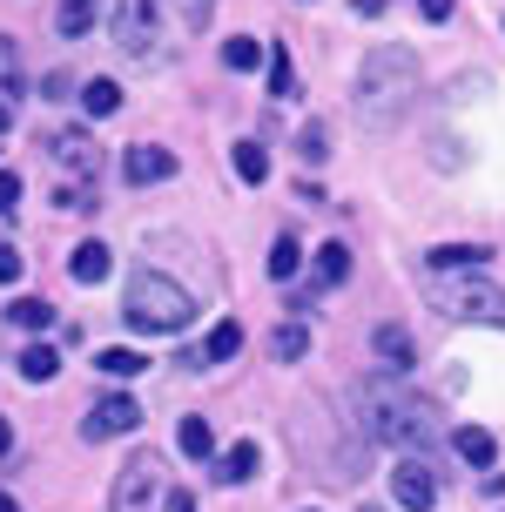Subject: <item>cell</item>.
Wrapping results in <instances>:
<instances>
[{"label":"cell","mask_w":505,"mask_h":512,"mask_svg":"<svg viewBox=\"0 0 505 512\" xmlns=\"http://www.w3.org/2000/svg\"><path fill=\"white\" fill-rule=\"evenodd\" d=\"M169 512H196V499L189 492H169Z\"/></svg>","instance_id":"cell-37"},{"label":"cell","mask_w":505,"mask_h":512,"mask_svg":"<svg viewBox=\"0 0 505 512\" xmlns=\"http://www.w3.org/2000/svg\"><path fill=\"white\" fill-rule=\"evenodd\" d=\"M256 465H263V452H256L250 438H236L223 452V465H216V479H223V486H243V479H256Z\"/></svg>","instance_id":"cell-13"},{"label":"cell","mask_w":505,"mask_h":512,"mask_svg":"<svg viewBox=\"0 0 505 512\" xmlns=\"http://www.w3.org/2000/svg\"><path fill=\"white\" fill-rule=\"evenodd\" d=\"M115 48L128 61H155L162 54V0H122L115 7Z\"/></svg>","instance_id":"cell-6"},{"label":"cell","mask_w":505,"mask_h":512,"mask_svg":"<svg viewBox=\"0 0 505 512\" xmlns=\"http://www.w3.org/2000/svg\"><path fill=\"white\" fill-rule=\"evenodd\" d=\"M54 27H61L68 41H81V34L95 27V0H61V7H54Z\"/></svg>","instance_id":"cell-20"},{"label":"cell","mask_w":505,"mask_h":512,"mask_svg":"<svg viewBox=\"0 0 505 512\" xmlns=\"http://www.w3.org/2000/svg\"><path fill=\"white\" fill-rule=\"evenodd\" d=\"M357 398H364L371 438H384V445H438V405L431 398H418V391H404L391 378L364 384Z\"/></svg>","instance_id":"cell-2"},{"label":"cell","mask_w":505,"mask_h":512,"mask_svg":"<svg viewBox=\"0 0 505 512\" xmlns=\"http://www.w3.org/2000/svg\"><path fill=\"white\" fill-rule=\"evenodd\" d=\"M14 364H21V378H27V384H48L54 371H61V351H54V344H27Z\"/></svg>","instance_id":"cell-16"},{"label":"cell","mask_w":505,"mask_h":512,"mask_svg":"<svg viewBox=\"0 0 505 512\" xmlns=\"http://www.w3.org/2000/svg\"><path fill=\"white\" fill-rule=\"evenodd\" d=\"M297 263H303V256H297V236H277V243H270V277L290 283V277H297Z\"/></svg>","instance_id":"cell-26"},{"label":"cell","mask_w":505,"mask_h":512,"mask_svg":"<svg viewBox=\"0 0 505 512\" xmlns=\"http://www.w3.org/2000/svg\"><path fill=\"white\" fill-rule=\"evenodd\" d=\"M54 203L75 209V216H88V209H95V182H61V189H54Z\"/></svg>","instance_id":"cell-29"},{"label":"cell","mask_w":505,"mask_h":512,"mask_svg":"<svg viewBox=\"0 0 505 512\" xmlns=\"http://www.w3.org/2000/svg\"><path fill=\"white\" fill-rule=\"evenodd\" d=\"M14 209H21V176L0 169V216H14Z\"/></svg>","instance_id":"cell-31"},{"label":"cell","mask_w":505,"mask_h":512,"mask_svg":"<svg viewBox=\"0 0 505 512\" xmlns=\"http://www.w3.org/2000/svg\"><path fill=\"white\" fill-rule=\"evenodd\" d=\"M263 61H270V95H283V102H290V95H297V68H290V54H263Z\"/></svg>","instance_id":"cell-28"},{"label":"cell","mask_w":505,"mask_h":512,"mask_svg":"<svg viewBox=\"0 0 505 512\" xmlns=\"http://www.w3.org/2000/svg\"><path fill=\"white\" fill-rule=\"evenodd\" d=\"M391 499H398L404 512H431L438 506V472H431L425 459H398L391 465Z\"/></svg>","instance_id":"cell-7"},{"label":"cell","mask_w":505,"mask_h":512,"mask_svg":"<svg viewBox=\"0 0 505 512\" xmlns=\"http://www.w3.org/2000/svg\"><path fill=\"white\" fill-rule=\"evenodd\" d=\"M68 270H75L81 283H101L108 270H115V263H108V243H81V250L68 256Z\"/></svg>","instance_id":"cell-18"},{"label":"cell","mask_w":505,"mask_h":512,"mask_svg":"<svg viewBox=\"0 0 505 512\" xmlns=\"http://www.w3.org/2000/svg\"><path fill=\"white\" fill-rule=\"evenodd\" d=\"M452 452L465 465H499V438L485 432V425H458V432H452Z\"/></svg>","instance_id":"cell-12"},{"label":"cell","mask_w":505,"mask_h":512,"mask_svg":"<svg viewBox=\"0 0 505 512\" xmlns=\"http://www.w3.org/2000/svg\"><path fill=\"white\" fill-rule=\"evenodd\" d=\"M351 277V250H344V243H324V250H317V283H344Z\"/></svg>","instance_id":"cell-24"},{"label":"cell","mask_w":505,"mask_h":512,"mask_svg":"<svg viewBox=\"0 0 505 512\" xmlns=\"http://www.w3.org/2000/svg\"><path fill=\"white\" fill-rule=\"evenodd\" d=\"M223 61L236 68V75H250L256 61H263V41H250V34H229V41H223Z\"/></svg>","instance_id":"cell-23"},{"label":"cell","mask_w":505,"mask_h":512,"mask_svg":"<svg viewBox=\"0 0 505 512\" xmlns=\"http://www.w3.org/2000/svg\"><path fill=\"white\" fill-rule=\"evenodd\" d=\"M236 351H243V324H229V317H223V324L209 331V344H202L196 358H202V371H209V364H229Z\"/></svg>","instance_id":"cell-14"},{"label":"cell","mask_w":505,"mask_h":512,"mask_svg":"<svg viewBox=\"0 0 505 512\" xmlns=\"http://www.w3.org/2000/svg\"><path fill=\"white\" fill-rule=\"evenodd\" d=\"M135 425H142V405H135V398H101L95 411H88V425H81V432L95 438H122V432H135Z\"/></svg>","instance_id":"cell-8"},{"label":"cell","mask_w":505,"mask_h":512,"mask_svg":"<svg viewBox=\"0 0 505 512\" xmlns=\"http://www.w3.org/2000/svg\"><path fill=\"white\" fill-rule=\"evenodd\" d=\"M122 317L135 324V331H155V337H176L189 317H196V304H189V290L169 277H155V270H135L122 290Z\"/></svg>","instance_id":"cell-3"},{"label":"cell","mask_w":505,"mask_h":512,"mask_svg":"<svg viewBox=\"0 0 505 512\" xmlns=\"http://www.w3.org/2000/svg\"><path fill=\"white\" fill-rule=\"evenodd\" d=\"M371 344H378V358L391 364V371H411V337H404L398 324H378V337H371Z\"/></svg>","instance_id":"cell-19"},{"label":"cell","mask_w":505,"mask_h":512,"mask_svg":"<svg viewBox=\"0 0 505 512\" xmlns=\"http://www.w3.org/2000/svg\"><path fill=\"white\" fill-rule=\"evenodd\" d=\"M7 324H21V331H54V304H41V297H14V310H7Z\"/></svg>","instance_id":"cell-17"},{"label":"cell","mask_w":505,"mask_h":512,"mask_svg":"<svg viewBox=\"0 0 505 512\" xmlns=\"http://www.w3.org/2000/svg\"><path fill=\"white\" fill-rule=\"evenodd\" d=\"M485 256H492L485 243H438V250L425 256V270L431 277H445V270H485Z\"/></svg>","instance_id":"cell-11"},{"label":"cell","mask_w":505,"mask_h":512,"mask_svg":"<svg viewBox=\"0 0 505 512\" xmlns=\"http://www.w3.org/2000/svg\"><path fill=\"white\" fill-rule=\"evenodd\" d=\"M7 452H14V425L0 418V459H7Z\"/></svg>","instance_id":"cell-38"},{"label":"cell","mask_w":505,"mask_h":512,"mask_svg":"<svg viewBox=\"0 0 505 512\" xmlns=\"http://www.w3.org/2000/svg\"><path fill=\"white\" fill-rule=\"evenodd\" d=\"M418 95V54L411 48H371L357 68V122L391 128Z\"/></svg>","instance_id":"cell-1"},{"label":"cell","mask_w":505,"mask_h":512,"mask_svg":"<svg viewBox=\"0 0 505 512\" xmlns=\"http://www.w3.org/2000/svg\"><path fill=\"white\" fill-rule=\"evenodd\" d=\"M7 128H14V102H7V95H0V135H7Z\"/></svg>","instance_id":"cell-39"},{"label":"cell","mask_w":505,"mask_h":512,"mask_svg":"<svg viewBox=\"0 0 505 512\" xmlns=\"http://www.w3.org/2000/svg\"><path fill=\"white\" fill-rule=\"evenodd\" d=\"M95 371H101V378H142L149 358H142V351H128V344H108V351L95 358Z\"/></svg>","instance_id":"cell-15"},{"label":"cell","mask_w":505,"mask_h":512,"mask_svg":"<svg viewBox=\"0 0 505 512\" xmlns=\"http://www.w3.org/2000/svg\"><path fill=\"white\" fill-rule=\"evenodd\" d=\"M0 512H21V506H14V499H7V492H0Z\"/></svg>","instance_id":"cell-40"},{"label":"cell","mask_w":505,"mask_h":512,"mask_svg":"<svg viewBox=\"0 0 505 512\" xmlns=\"http://www.w3.org/2000/svg\"><path fill=\"white\" fill-rule=\"evenodd\" d=\"M418 14L425 21H452V0H418Z\"/></svg>","instance_id":"cell-35"},{"label":"cell","mask_w":505,"mask_h":512,"mask_svg":"<svg viewBox=\"0 0 505 512\" xmlns=\"http://www.w3.org/2000/svg\"><path fill=\"white\" fill-rule=\"evenodd\" d=\"M182 452H189V459H209V452H216V432H209L202 418H182Z\"/></svg>","instance_id":"cell-27"},{"label":"cell","mask_w":505,"mask_h":512,"mask_svg":"<svg viewBox=\"0 0 505 512\" xmlns=\"http://www.w3.org/2000/svg\"><path fill=\"white\" fill-rule=\"evenodd\" d=\"M14 277H21V250L0 236V283H14Z\"/></svg>","instance_id":"cell-32"},{"label":"cell","mask_w":505,"mask_h":512,"mask_svg":"<svg viewBox=\"0 0 505 512\" xmlns=\"http://www.w3.org/2000/svg\"><path fill=\"white\" fill-rule=\"evenodd\" d=\"M351 7L364 14V21H378V14H384V0H351Z\"/></svg>","instance_id":"cell-36"},{"label":"cell","mask_w":505,"mask_h":512,"mask_svg":"<svg viewBox=\"0 0 505 512\" xmlns=\"http://www.w3.org/2000/svg\"><path fill=\"white\" fill-rule=\"evenodd\" d=\"M438 310L465 317V324H499L505 331V290H492L479 277H438Z\"/></svg>","instance_id":"cell-5"},{"label":"cell","mask_w":505,"mask_h":512,"mask_svg":"<svg viewBox=\"0 0 505 512\" xmlns=\"http://www.w3.org/2000/svg\"><path fill=\"white\" fill-rule=\"evenodd\" d=\"M303 351H310V331H303V324H277V331H270V358L277 364H297Z\"/></svg>","instance_id":"cell-21"},{"label":"cell","mask_w":505,"mask_h":512,"mask_svg":"<svg viewBox=\"0 0 505 512\" xmlns=\"http://www.w3.org/2000/svg\"><path fill=\"white\" fill-rule=\"evenodd\" d=\"M229 162H236V176H243V182H270V155H263V142H236Z\"/></svg>","instance_id":"cell-22"},{"label":"cell","mask_w":505,"mask_h":512,"mask_svg":"<svg viewBox=\"0 0 505 512\" xmlns=\"http://www.w3.org/2000/svg\"><path fill=\"white\" fill-rule=\"evenodd\" d=\"M297 155H303V162H324V155H330V128H324V122H310V128L297 135Z\"/></svg>","instance_id":"cell-30"},{"label":"cell","mask_w":505,"mask_h":512,"mask_svg":"<svg viewBox=\"0 0 505 512\" xmlns=\"http://www.w3.org/2000/svg\"><path fill=\"white\" fill-rule=\"evenodd\" d=\"M122 176H128V182H142V189H149V182H169V176H176V155L155 149V142H142V149H128V155H122Z\"/></svg>","instance_id":"cell-10"},{"label":"cell","mask_w":505,"mask_h":512,"mask_svg":"<svg viewBox=\"0 0 505 512\" xmlns=\"http://www.w3.org/2000/svg\"><path fill=\"white\" fill-rule=\"evenodd\" d=\"M81 108H88V115H115V108H122V88H115V81H88V88H81Z\"/></svg>","instance_id":"cell-25"},{"label":"cell","mask_w":505,"mask_h":512,"mask_svg":"<svg viewBox=\"0 0 505 512\" xmlns=\"http://www.w3.org/2000/svg\"><path fill=\"white\" fill-rule=\"evenodd\" d=\"M0 75H7V95L21 88V61H14V48H7V41H0Z\"/></svg>","instance_id":"cell-34"},{"label":"cell","mask_w":505,"mask_h":512,"mask_svg":"<svg viewBox=\"0 0 505 512\" xmlns=\"http://www.w3.org/2000/svg\"><path fill=\"white\" fill-rule=\"evenodd\" d=\"M48 149H54V162H61V169H75L81 182L101 169V149H95V135H88V128H68V135H54Z\"/></svg>","instance_id":"cell-9"},{"label":"cell","mask_w":505,"mask_h":512,"mask_svg":"<svg viewBox=\"0 0 505 512\" xmlns=\"http://www.w3.org/2000/svg\"><path fill=\"white\" fill-rule=\"evenodd\" d=\"M162 506H169V472H162L155 452H135L122 465L115 492H108V512H162Z\"/></svg>","instance_id":"cell-4"},{"label":"cell","mask_w":505,"mask_h":512,"mask_svg":"<svg viewBox=\"0 0 505 512\" xmlns=\"http://www.w3.org/2000/svg\"><path fill=\"white\" fill-rule=\"evenodd\" d=\"M209 14H216V0H182V21L189 27H209Z\"/></svg>","instance_id":"cell-33"}]
</instances>
